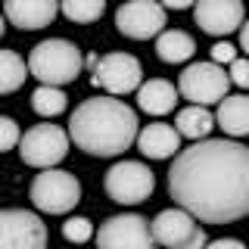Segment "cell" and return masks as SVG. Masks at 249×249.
Masks as SVG:
<instances>
[{
  "label": "cell",
  "mask_w": 249,
  "mask_h": 249,
  "mask_svg": "<svg viewBox=\"0 0 249 249\" xmlns=\"http://www.w3.org/2000/svg\"><path fill=\"white\" fill-rule=\"evenodd\" d=\"M168 193L202 224H231L249 215V146L237 140H196L175 156Z\"/></svg>",
  "instance_id": "obj_1"
},
{
  "label": "cell",
  "mask_w": 249,
  "mask_h": 249,
  "mask_svg": "<svg viewBox=\"0 0 249 249\" xmlns=\"http://www.w3.org/2000/svg\"><path fill=\"white\" fill-rule=\"evenodd\" d=\"M137 112L112 97L84 100L69 119V137L75 140V146L103 159L124 153L137 140Z\"/></svg>",
  "instance_id": "obj_2"
},
{
  "label": "cell",
  "mask_w": 249,
  "mask_h": 249,
  "mask_svg": "<svg viewBox=\"0 0 249 249\" xmlns=\"http://www.w3.org/2000/svg\"><path fill=\"white\" fill-rule=\"evenodd\" d=\"M81 66H84L81 50H78L72 41H66V37L41 41L28 53V72L41 84H50V88L72 84L75 78L81 75Z\"/></svg>",
  "instance_id": "obj_3"
},
{
  "label": "cell",
  "mask_w": 249,
  "mask_h": 249,
  "mask_svg": "<svg viewBox=\"0 0 249 249\" xmlns=\"http://www.w3.org/2000/svg\"><path fill=\"white\" fill-rule=\"evenodd\" d=\"M31 202H35L37 212L47 215H66L81 202V184L72 171H62V168H44L41 175L31 181L28 190Z\"/></svg>",
  "instance_id": "obj_4"
},
{
  "label": "cell",
  "mask_w": 249,
  "mask_h": 249,
  "mask_svg": "<svg viewBox=\"0 0 249 249\" xmlns=\"http://www.w3.org/2000/svg\"><path fill=\"white\" fill-rule=\"evenodd\" d=\"M69 143H72V137L59 124H35L22 134L19 156L31 168H56L69 156Z\"/></svg>",
  "instance_id": "obj_5"
},
{
  "label": "cell",
  "mask_w": 249,
  "mask_h": 249,
  "mask_svg": "<svg viewBox=\"0 0 249 249\" xmlns=\"http://www.w3.org/2000/svg\"><path fill=\"white\" fill-rule=\"evenodd\" d=\"M228 88H231V78L224 75V69L218 62H193L178 78V93L184 100H190L193 106L221 103L228 97Z\"/></svg>",
  "instance_id": "obj_6"
},
{
  "label": "cell",
  "mask_w": 249,
  "mask_h": 249,
  "mask_svg": "<svg viewBox=\"0 0 249 249\" xmlns=\"http://www.w3.org/2000/svg\"><path fill=\"white\" fill-rule=\"evenodd\" d=\"M106 193L112 202L119 206H137V202L150 199L153 187H156V178L153 171L137 159H124V162H115L112 168L106 171Z\"/></svg>",
  "instance_id": "obj_7"
},
{
  "label": "cell",
  "mask_w": 249,
  "mask_h": 249,
  "mask_svg": "<svg viewBox=\"0 0 249 249\" xmlns=\"http://www.w3.org/2000/svg\"><path fill=\"white\" fill-rule=\"evenodd\" d=\"M97 249H156L150 221L143 215H112L97 231Z\"/></svg>",
  "instance_id": "obj_8"
},
{
  "label": "cell",
  "mask_w": 249,
  "mask_h": 249,
  "mask_svg": "<svg viewBox=\"0 0 249 249\" xmlns=\"http://www.w3.org/2000/svg\"><path fill=\"white\" fill-rule=\"evenodd\" d=\"M115 25L124 37L150 41L165 31V6L159 0H124L115 13Z\"/></svg>",
  "instance_id": "obj_9"
},
{
  "label": "cell",
  "mask_w": 249,
  "mask_h": 249,
  "mask_svg": "<svg viewBox=\"0 0 249 249\" xmlns=\"http://www.w3.org/2000/svg\"><path fill=\"white\" fill-rule=\"evenodd\" d=\"M0 249H47V224L25 209H0Z\"/></svg>",
  "instance_id": "obj_10"
},
{
  "label": "cell",
  "mask_w": 249,
  "mask_h": 249,
  "mask_svg": "<svg viewBox=\"0 0 249 249\" xmlns=\"http://www.w3.org/2000/svg\"><path fill=\"white\" fill-rule=\"evenodd\" d=\"M93 81L112 97H124L143 84V69L131 53H106L93 66Z\"/></svg>",
  "instance_id": "obj_11"
},
{
  "label": "cell",
  "mask_w": 249,
  "mask_h": 249,
  "mask_svg": "<svg viewBox=\"0 0 249 249\" xmlns=\"http://www.w3.org/2000/svg\"><path fill=\"white\" fill-rule=\"evenodd\" d=\"M193 19L206 35L224 37L246 22V10H243V0H196Z\"/></svg>",
  "instance_id": "obj_12"
},
{
  "label": "cell",
  "mask_w": 249,
  "mask_h": 249,
  "mask_svg": "<svg viewBox=\"0 0 249 249\" xmlns=\"http://www.w3.org/2000/svg\"><path fill=\"white\" fill-rule=\"evenodd\" d=\"M196 228H199L196 218H193L190 212H184L181 206H178V209H162V212L150 221L153 240H156L159 246H165V249L184 246L187 240L193 237V231H196Z\"/></svg>",
  "instance_id": "obj_13"
},
{
  "label": "cell",
  "mask_w": 249,
  "mask_h": 249,
  "mask_svg": "<svg viewBox=\"0 0 249 249\" xmlns=\"http://www.w3.org/2000/svg\"><path fill=\"white\" fill-rule=\"evenodd\" d=\"M59 13V0H3L6 22L22 31H37L50 25Z\"/></svg>",
  "instance_id": "obj_14"
},
{
  "label": "cell",
  "mask_w": 249,
  "mask_h": 249,
  "mask_svg": "<svg viewBox=\"0 0 249 249\" xmlns=\"http://www.w3.org/2000/svg\"><path fill=\"white\" fill-rule=\"evenodd\" d=\"M137 150L146 156V159H171V156L181 153V134L171 124H146L137 134Z\"/></svg>",
  "instance_id": "obj_15"
},
{
  "label": "cell",
  "mask_w": 249,
  "mask_h": 249,
  "mask_svg": "<svg viewBox=\"0 0 249 249\" xmlns=\"http://www.w3.org/2000/svg\"><path fill=\"white\" fill-rule=\"evenodd\" d=\"M178 103V88L165 78H150L146 84L137 88V106L150 115H165Z\"/></svg>",
  "instance_id": "obj_16"
},
{
  "label": "cell",
  "mask_w": 249,
  "mask_h": 249,
  "mask_svg": "<svg viewBox=\"0 0 249 249\" xmlns=\"http://www.w3.org/2000/svg\"><path fill=\"white\" fill-rule=\"evenodd\" d=\"M215 122L224 134L246 137L249 134V97H224L221 103H218Z\"/></svg>",
  "instance_id": "obj_17"
},
{
  "label": "cell",
  "mask_w": 249,
  "mask_h": 249,
  "mask_svg": "<svg viewBox=\"0 0 249 249\" xmlns=\"http://www.w3.org/2000/svg\"><path fill=\"white\" fill-rule=\"evenodd\" d=\"M175 124H178V134L181 137H190L193 143L196 140H206L209 134H212V128H215V115L209 112L206 106H187L181 109V112L175 115Z\"/></svg>",
  "instance_id": "obj_18"
},
{
  "label": "cell",
  "mask_w": 249,
  "mask_h": 249,
  "mask_svg": "<svg viewBox=\"0 0 249 249\" xmlns=\"http://www.w3.org/2000/svg\"><path fill=\"white\" fill-rule=\"evenodd\" d=\"M156 53H159L162 62H187L196 53V41H193L187 31H162L159 37H156Z\"/></svg>",
  "instance_id": "obj_19"
},
{
  "label": "cell",
  "mask_w": 249,
  "mask_h": 249,
  "mask_svg": "<svg viewBox=\"0 0 249 249\" xmlns=\"http://www.w3.org/2000/svg\"><path fill=\"white\" fill-rule=\"evenodd\" d=\"M28 62L13 50H0V93H13L25 84L28 78Z\"/></svg>",
  "instance_id": "obj_20"
},
{
  "label": "cell",
  "mask_w": 249,
  "mask_h": 249,
  "mask_svg": "<svg viewBox=\"0 0 249 249\" xmlns=\"http://www.w3.org/2000/svg\"><path fill=\"white\" fill-rule=\"evenodd\" d=\"M66 93L62 88H50V84H41L35 93H31V106H35L37 115H44V119H53V115L66 112Z\"/></svg>",
  "instance_id": "obj_21"
},
{
  "label": "cell",
  "mask_w": 249,
  "mask_h": 249,
  "mask_svg": "<svg viewBox=\"0 0 249 249\" xmlns=\"http://www.w3.org/2000/svg\"><path fill=\"white\" fill-rule=\"evenodd\" d=\"M59 10L72 22H97L106 10V0H59Z\"/></svg>",
  "instance_id": "obj_22"
},
{
  "label": "cell",
  "mask_w": 249,
  "mask_h": 249,
  "mask_svg": "<svg viewBox=\"0 0 249 249\" xmlns=\"http://www.w3.org/2000/svg\"><path fill=\"white\" fill-rule=\"evenodd\" d=\"M62 237H66L69 243H88V240L93 237V224L88 221V218L75 215V218H69V221L62 224Z\"/></svg>",
  "instance_id": "obj_23"
},
{
  "label": "cell",
  "mask_w": 249,
  "mask_h": 249,
  "mask_svg": "<svg viewBox=\"0 0 249 249\" xmlns=\"http://www.w3.org/2000/svg\"><path fill=\"white\" fill-rule=\"evenodd\" d=\"M19 140H22L19 124H16L10 115H0V153H6V150H13V146H19Z\"/></svg>",
  "instance_id": "obj_24"
},
{
  "label": "cell",
  "mask_w": 249,
  "mask_h": 249,
  "mask_svg": "<svg viewBox=\"0 0 249 249\" xmlns=\"http://www.w3.org/2000/svg\"><path fill=\"white\" fill-rule=\"evenodd\" d=\"M228 78H231V84H237V88H249V59H240V56L233 59Z\"/></svg>",
  "instance_id": "obj_25"
},
{
  "label": "cell",
  "mask_w": 249,
  "mask_h": 249,
  "mask_svg": "<svg viewBox=\"0 0 249 249\" xmlns=\"http://www.w3.org/2000/svg\"><path fill=\"white\" fill-rule=\"evenodd\" d=\"M233 59H237V50H233V47L231 44H215L212 47V62H233Z\"/></svg>",
  "instance_id": "obj_26"
},
{
  "label": "cell",
  "mask_w": 249,
  "mask_h": 249,
  "mask_svg": "<svg viewBox=\"0 0 249 249\" xmlns=\"http://www.w3.org/2000/svg\"><path fill=\"white\" fill-rule=\"evenodd\" d=\"M206 243H209V237H206V231H202V228H196V231H193V237H190V240H187V243H184V246H178V249H206Z\"/></svg>",
  "instance_id": "obj_27"
},
{
  "label": "cell",
  "mask_w": 249,
  "mask_h": 249,
  "mask_svg": "<svg viewBox=\"0 0 249 249\" xmlns=\"http://www.w3.org/2000/svg\"><path fill=\"white\" fill-rule=\"evenodd\" d=\"M206 249H246L240 240H215V243H206Z\"/></svg>",
  "instance_id": "obj_28"
},
{
  "label": "cell",
  "mask_w": 249,
  "mask_h": 249,
  "mask_svg": "<svg viewBox=\"0 0 249 249\" xmlns=\"http://www.w3.org/2000/svg\"><path fill=\"white\" fill-rule=\"evenodd\" d=\"M165 10H187V6H193L196 0H159Z\"/></svg>",
  "instance_id": "obj_29"
},
{
  "label": "cell",
  "mask_w": 249,
  "mask_h": 249,
  "mask_svg": "<svg viewBox=\"0 0 249 249\" xmlns=\"http://www.w3.org/2000/svg\"><path fill=\"white\" fill-rule=\"evenodd\" d=\"M240 47H243L246 56H249V22H243V25H240Z\"/></svg>",
  "instance_id": "obj_30"
},
{
  "label": "cell",
  "mask_w": 249,
  "mask_h": 249,
  "mask_svg": "<svg viewBox=\"0 0 249 249\" xmlns=\"http://www.w3.org/2000/svg\"><path fill=\"white\" fill-rule=\"evenodd\" d=\"M3 31H6V19L0 16V37H3Z\"/></svg>",
  "instance_id": "obj_31"
}]
</instances>
